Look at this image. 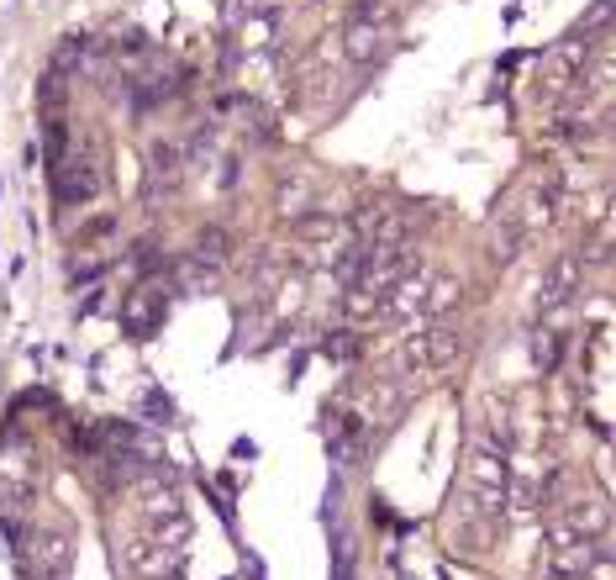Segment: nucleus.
<instances>
[{
    "label": "nucleus",
    "instance_id": "f03ea898",
    "mask_svg": "<svg viewBox=\"0 0 616 580\" xmlns=\"http://www.w3.org/2000/svg\"><path fill=\"white\" fill-rule=\"evenodd\" d=\"M384 32H390V11H384L380 0H364V5H353L348 16V59L353 63H369L375 54L384 48Z\"/></svg>",
    "mask_w": 616,
    "mask_h": 580
},
{
    "label": "nucleus",
    "instance_id": "6e6552de",
    "mask_svg": "<svg viewBox=\"0 0 616 580\" xmlns=\"http://www.w3.org/2000/svg\"><path fill=\"white\" fill-rule=\"evenodd\" d=\"M590 554H595V538L574 533V528H558L554 544H548V570H554L558 580H580L590 565Z\"/></svg>",
    "mask_w": 616,
    "mask_h": 580
},
{
    "label": "nucleus",
    "instance_id": "4468645a",
    "mask_svg": "<svg viewBox=\"0 0 616 580\" xmlns=\"http://www.w3.org/2000/svg\"><path fill=\"white\" fill-rule=\"evenodd\" d=\"M196 259H205V264H216V259H227V233H216V227H205L201 244H196Z\"/></svg>",
    "mask_w": 616,
    "mask_h": 580
},
{
    "label": "nucleus",
    "instance_id": "0eeeda50",
    "mask_svg": "<svg viewBox=\"0 0 616 580\" xmlns=\"http://www.w3.org/2000/svg\"><path fill=\"white\" fill-rule=\"evenodd\" d=\"M175 559H179V549L164 544L158 533H143V538L127 544V565H132V576H143V580H169L175 576Z\"/></svg>",
    "mask_w": 616,
    "mask_h": 580
},
{
    "label": "nucleus",
    "instance_id": "9b49d317",
    "mask_svg": "<svg viewBox=\"0 0 616 580\" xmlns=\"http://www.w3.org/2000/svg\"><path fill=\"white\" fill-rule=\"evenodd\" d=\"M590 59V37H580V32H569L564 43L554 48V63H548V85H569V80H580V69H585Z\"/></svg>",
    "mask_w": 616,
    "mask_h": 580
},
{
    "label": "nucleus",
    "instance_id": "423d86ee",
    "mask_svg": "<svg viewBox=\"0 0 616 580\" xmlns=\"http://www.w3.org/2000/svg\"><path fill=\"white\" fill-rule=\"evenodd\" d=\"M143 522L164 538V544H175L185 538V507H179V496L169 486H147L143 490Z\"/></svg>",
    "mask_w": 616,
    "mask_h": 580
},
{
    "label": "nucleus",
    "instance_id": "9d476101",
    "mask_svg": "<svg viewBox=\"0 0 616 580\" xmlns=\"http://www.w3.org/2000/svg\"><path fill=\"white\" fill-rule=\"evenodd\" d=\"M69 565H74V544H69L63 533H37V538H32V570L43 580H63Z\"/></svg>",
    "mask_w": 616,
    "mask_h": 580
},
{
    "label": "nucleus",
    "instance_id": "20e7f679",
    "mask_svg": "<svg viewBox=\"0 0 616 580\" xmlns=\"http://www.w3.org/2000/svg\"><path fill=\"white\" fill-rule=\"evenodd\" d=\"M54 169V196H59L63 206H85L90 196L100 190V169H95V158H74V153H63L59 164H48Z\"/></svg>",
    "mask_w": 616,
    "mask_h": 580
},
{
    "label": "nucleus",
    "instance_id": "7ed1b4c3",
    "mask_svg": "<svg viewBox=\"0 0 616 580\" xmlns=\"http://www.w3.org/2000/svg\"><path fill=\"white\" fill-rule=\"evenodd\" d=\"M470 486H474V501H479V512H500V501H506V454H500V443H479L470 459Z\"/></svg>",
    "mask_w": 616,
    "mask_h": 580
},
{
    "label": "nucleus",
    "instance_id": "6ab92c4d",
    "mask_svg": "<svg viewBox=\"0 0 616 580\" xmlns=\"http://www.w3.org/2000/svg\"><path fill=\"white\" fill-rule=\"evenodd\" d=\"M532 359H537L543 369H554L558 365V343L548 333H537V338H532Z\"/></svg>",
    "mask_w": 616,
    "mask_h": 580
},
{
    "label": "nucleus",
    "instance_id": "39448f33",
    "mask_svg": "<svg viewBox=\"0 0 616 580\" xmlns=\"http://www.w3.org/2000/svg\"><path fill=\"white\" fill-rule=\"evenodd\" d=\"M158 322H164V285L143 280V285L121 301V328H127L132 338H153L158 333Z\"/></svg>",
    "mask_w": 616,
    "mask_h": 580
},
{
    "label": "nucleus",
    "instance_id": "f8f14e48",
    "mask_svg": "<svg viewBox=\"0 0 616 580\" xmlns=\"http://www.w3.org/2000/svg\"><path fill=\"white\" fill-rule=\"evenodd\" d=\"M175 285L179 291H216V264H201V259H179L175 264Z\"/></svg>",
    "mask_w": 616,
    "mask_h": 580
},
{
    "label": "nucleus",
    "instance_id": "f3484780",
    "mask_svg": "<svg viewBox=\"0 0 616 580\" xmlns=\"http://www.w3.org/2000/svg\"><path fill=\"white\" fill-rule=\"evenodd\" d=\"M63 153H69V127L63 117H48V164H59Z\"/></svg>",
    "mask_w": 616,
    "mask_h": 580
},
{
    "label": "nucleus",
    "instance_id": "a211bd4d",
    "mask_svg": "<svg viewBox=\"0 0 616 580\" xmlns=\"http://www.w3.org/2000/svg\"><path fill=\"white\" fill-rule=\"evenodd\" d=\"M175 175H179V164H175V149H153V180L175 185Z\"/></svg>",
    "mask_w": 616,
    "mask_h": 580
},
{
    "label": "nucleus",
    "instance_id": "ddd939ff",
    "mask_svg": "<svg viewBox=\"0 0 616 580\" xmlns=\"http://www.w3.org/2000/svg\"><path fill=\"white\" fill-rule=\"evenodd\" d=\"M448 301H459V280H453V275H438L433 285H427V301H422V311H433V317H438Z\"/></svg>",
    "mask_w": 616,
    "mask_h": 580
},
{
    "label": "nucleus",
    "instance_id": "2eb2a0df",
    "mask_svg": "<svg viewBox=\"0 0 616 580\" xmlns=\"http://www.w3.org/2000/svg\"><path fill=\"white\" fill-rule=\"evenodd\" d=\"M295 233H300V238H317V244H332V233H337V222H332V216L327 212H317V216H300V227H295Z\"/></svg>",
    "mask_w": 616,
    "mask_h": 580
},
{
    "label": "nucleus",
    "instance_id": "dca6fc26",
    "mask_svg": "<svg viewBox=\"0 0 616 580\" xmlns=\"http://www.w3.org/2000/svg\"><path fill=\"white\" fill-rule=\"evenodd\" d=\"M580 580H616V565H612V549H606V544H595V554H590V565Z\"/></svg>",
    "mask_w": 616,
    "mask_h": 580
},
{
    "label": "nucleus",
    "instance_id": "1a4fd4ad",
    "mask_svg": "<svg viewBox=\"0 0 616 580\" xmlns=\"http://www.w3.org/2000/svg\"><path fill=\"white\" fill-rule=\"evenodd\" d=\"M574 291H580V259L564 253V259H554V270L543 275V285H537V311L548 317V311H558V306H569L574 301Z\"/></svg>",
    "mask_w": 616,
    "mask_h": 580
},
{
    "label": "nucleus",
    "instance_id": "aec40b11",
    "mask_svg": "<svg viewBox=\"0 0 616 580\" xmlns=\"http://www.w3.org/2000/svg\"><path fill=\"white\" fill-rule=\"evenodd\" d=\"M327 354H332V359H353V354H358V338H353V333L327 338Z\"/></svg>",
    "mask_w": 616,
    "mask_h": 580
},
{
    "label": "nucleus",
    "instance_id": "f257e3e1",
    "mask_svg": "<svg viewBox=\"0 0 616 580\" xmlns=\"http://www.w3.org/2000/svg\"><path fill=\"white\" fill-rule=\"evenodd\" d=\"M459 348H464V338L453 333V328H433V333H416L406 354H401V369L406 375H438L459 359Z\"/></svg>",
    "mask_w": 616,
    "mask_h": 580
}]
</instances>
